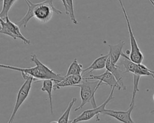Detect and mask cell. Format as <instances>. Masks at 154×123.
I'll return each mask as SVG.
<instances>
[{
	"mask_svg": "<svg viewBox=\"0 0 154 123\" xmlns=\"http://www.w3.org/2000/svg\"><path fill=\"white\" fill-rule=\"evenodd\" d=\"M83 69L82 65L78 63L76 58H74L73 62L70 65L65 76L71 75H82Z\"/></svg>",
	"mask_w": 154,
	"mask_h": 123,
	"instance_id": "16",
	"label": "cell"
},
{
	"mask_svg": "<svg viewBox=\"0 0 154 123\" xmlns=\"http://www.w3.org/2000/svg\"><path fill=\"white\" fill-rule=\"evenodd\" d=\"M54 82L52 80H45L43 81V84L41 87V90L43 92H46L48 95V98L50 103V109L51 113L53 115V104H52V92L54 90Z\"/></svg>",
	"mask_w": 154,
	"mask_h": 123,
	"instance_id": "15",
	"label": "cell"
},
{
	"mask_svg": "<svg viewBox=\"0 0 154 123\" xmlns=\"http://www.w3.org/2000/svg\"><path fill=\"white\" fill-rule=\"evenodd\" d=\"M116 89L115 87H113L111 88L110 93L108 98L106 99V100L99 106H97L96 107L93 108L91 109H88L87 110L84 111L82 113H81L79 116L74 118L72 121L73 123H78L79 122L82 121H87L90 120L94 117H96V121H99V115L100 113H102L105 110H106L105 107L108 103L112 99H114V89Z\"/></svg>",
	"mask_w": 154,
	"mask_h": 123,
	"instance_id": "6",
	"label": "cell"
},
{
	"mask_svg": "<svg viewBox=\"0 0 154 123\" xmlns=\"http://www.w3.org/2000/svg\"><path fill=\"white\" fill-rule=\"evenodd\" d=\"M21 75L23 78L25 80V81L18 91L13 110L7 123H13L19 107L26 99L29 94L32 82H34V78L30 75L24 72H21Z\"/></svg>",
	"mask_w": 154,
	"mask_h": 123,
	"instance_id": "4",
	"label": "cell"
},
{
	"mask_svg": "<svg viewBox=\"0 0 154 123\" xmlns=\"http://www.w3.org/2000/svg\"><path fill=\"white\" fill-rule=\"evenodd\" d=\"M120 7L122 8L123 15L125 18V20L127 24V27H128V30L129 32V39H130V45H131V52L129 54V58L130 59L138 64L141 63L143 59H144V55L141 51L138 45V43L136 40V39L134 35L132 29L131 25V22L129 19V17L128 16V14L126 13V11L125 10V8L124 7L123 3L122 0H118Z\"/></svg>",
	"mask_w": 154,
	"mask_h": 123,
	"instance_id": "5",
	"label": "cell"
},
{
	"mask_svg": "<svg viewBox=\"0 0 154 123\" xmlns=\"http://www.w3.org/2000/svg\"><path fill=\"white\" fill-rule=\"evenodd\" d=\"M132 75H133V77H134V81H133L134 85H133V90H132V95L131 101H135L137 93L139 91L138 84H139V81H140L141 76L135 75V74H132Z\"/></svg>",
	"mask_w": 154,
	"mask_h": 123,
	"instance_id": "20",
	"label": "cell"
},
{
	"mask_svg": "<svg viewBox=\"0 0 154 123\" xmlns=\"http://www.w3.org/2000/svg\"><path fill=\"white\" fill-rule=\"evenodd\" d=\"M84 79L87 80H98L102 82V83L103 84L108 85L111 87V88L115 87L116 88H117L119 90L122 89L121 86L118 83L117 81L116 80L114 76L108 70H106L103 74L100 75H93L90 74V75L88 77L84 78Z\"/></svg>",
	"mask_w": 154,
	"mask_h": 123,
	"instance_id": "10",
	"label": "cell"
},
{
	"mask_svg": "<svg viewBox=\"0 0 154 123\" xmlns=\"http://www.w3.org/2000/svg\"><path fill=\"white\" fill-rule=\"evenodd\" d=\"M109 58V54L102 55L98 58H96L93 63L87 68L83 69L82 74L87 72L88 74H90L93 71L96 70H100L105 68L106 67V62Z\"/></svg>",
	"mask_w": 154,
	"mask_h": 123,
	"instance_id": "13",
	"label": "cell"
},
{
	"mask_svg": "<svg viewBox=\"0 0 154 123\" xmlns=\"http://www.w3.org/2000/svg\"><path fill=\"white\" fill-rule=\"evenodd\" d=\"M106 69L109 71L116 78L119 85L121 86L123 90H126V86L123 81V72L120 66L117 64H114L111 62L109 58H108L106 64Z\"/></svg>",
	"mask_w": 154,
	"mask_h": 123,
	"instance_id": "12",
	"label": "cell"
},
{
	"mask_svg": "<svg viewBox=\"0 0 154 123\" xmlns=\"http://www.w3.org/2000/svg\"><path fill=\"white\" fill-rule=\"evenodd\" d=\"M31 60L35 63V66L28 68H23L8 65L1 64L0 67L29 74L34 78V83L43 81L45 80H52L55 83L60 82L64 78V77L62 76L60 74L55 72L53 70L49 68L41 62L35 54H32L31 55Z\"/></svg>",
	"mask_w": 154,
	"mask_h": 123,
	"instance_id": "2",
	"label": "cell"
},
{
	"mask_svg": "<svg viewBox=\"0 0 154 123\" xmlns=\"http://www.w3.org/2000/svg\"><path fill=\"white\" fill-rule=\"evenodd\" d=\"M149 1L151 2V4H152V5H153V7H154V2H153L152 0H149Z\"/></svg>",
	"mask_w": 154,
	"mask_h": 123,
	"instance_id": "22",
	"label": "cell"
},
{
	"mask_svg": "<svg viewBox=\"0 0 154 123\" xmlns=\"http://www.w3.org/2000/svg\"><path fill=\"white\" fill-rule=\"evenodd\" d=\"M0 23L1 27L0 33L1 34L7 35L13 38L14 40L19 39L26 45L31 44V41L26 39L21 33L19 29L20 27L18 26V25L12 22L10 20L8 16L4 19L0 18Z\"/></svg>",
	"mask_w": 154,
	"mask_h": 123,
	"instance_id": "7",
	"label": "cell"
},
{
	"mask_svg": "<svg viewBox=\"0 0 154 123\" xmlns=\"http://www.w3.org/2000/svg\"><path fill=\"white\" fill-rule=\"evenodd\" d=\"M53 1L45 0L38 3H32L29 0L26 1L28 7V11L25 15L18 22V26L26 28L28 22L32 17H35L40 22L45 24L51 20L54 13L58 14H61V11L54 7Z\"/></svg>",
	"mask_w": 154,
	"mask_h": 123,
	"instance_id": "1",
	"label": "cell"
},
{
	"mask_svg": "<svg viewBox=\"0 0 154 123\" xmlns=\"http://www.w3.org/2000/svg\"><path fill=\"white\" fill-rule=\"evenodd\" d=\"M150 113L151 114H153V115H154V110H152L151 112H150Z\"/></svg>",
	"mask_w": 154,
	"mask_h": 123,
	"instance_id": "25",
	"label": "cell"
},
{
	"mask_svg": "<svg viewBox=\"0 0 154 123\" xmlns=\"http://www.w3.org/2000/svg\"><path fill=\"white\" fill-rule=\"evenodd\" d=\"M76 98L74 97L72 99L70 102H69L67 107L66 108L64 112L63 113V115L60 116L59 119L58 120V123H68L69 121V116L70 113V111L72 110V107L73 106L75 102L76 101Z\"/></svg>",
	"mask_w": 154,
	"mask_h": 123,
	"instance_id": "17",
	"label": "cell"
},
{
	"mask_svg": "<svg viewBox=\"0 0 154 123\" xmlns=\"http://www.w3.org/2000/svg\"><path fill=\"white\" fill-rule=\"evenodd\" d=\"M102 84H103L100 81H91V80L84 79L83 77L82 81L78 86V87H80L81 102L78 107L75 109V111H78L81 109L88 102H90L93 108L97 107L94 95L98 88Z\"/></svg>",
	"mask_w": 154,
	"mask_h": 123,
	"instance_id": "3",
	"label": "cell"
},
{
	"mask_svg": "<svg viewBox=\"0 0 154 123\" xmlns=\"http://www.w3.org/2000/svg\"><path fill=\"white\" fill-rule=\"evenodd\" d=\"M134 106L135 101H131L129 109L126 111H118L106 109L102 114L109 116L122 123H135L131 118V113L134 110Z\"/></svg>",
	"mask_w": 154,
	"mask_h": 123,
	"instance_id": "9",
	"label": "cell"
},
{
	"mask_svg": "<svg viewBox=\"0 0 154 123\" xmlns=\"http://www.w3.org/2000/svg\"><path fill=\"white\" fill-rule=\"evenodd\" d=\"M125 45V41L120 40L117 44L116 45H108L109 51V58L111 62L114 64H117L120 57L122 56V49Z\"/></svg>",
	"mask_w": 154,
	"mask_h": 123,
	"instance_id": "14",
	"label": "cell"
},
{
	"mask_svg": "<svg viewBox=\"0 0 154 123\" xmlns=\"http://www.w3.org/2000/svg\"><path fill=\"white\" fill-rule=\"evenodd\" d=\"M122 57L123 60L122 65L125 69V72H129L132 74H135L140 76H152L153 74L150 72V69L147 68L145 65L140 63H136L132 62L129 57L122 52Z\"/></svg>",
	"mask_w": 154,
	"mask_h": 123,
	"instance_id": "8",
	"label": "cell"
},
{
	"mask_svg": "<svg viewBox=\"0 0 154 123\" xmlns=\"http://www.w3.org/2000/svg\"><path fill=\"white\" fill-rule=\"evenodd\" d=\"M152 1H153V2H154V0H152Z\"/></svg>",
	"mask_w": 154,
	"mask_h": 123,
	"instance_id": "29",
	"label": "cell"
},
{
	"mask_svg": "<svg viewBox=\"0 0 154 123\" xmlns=\"http://www.w3.org/2000/svg\"><path fill=\"white\" fill-rule=\"evenodd\" d=\"M17 0H2V7L0 13V18L4 19L8 16V12Z\"/></svg>",
	"mask_w": 154,
	"mask_h": 123,
	"instance_id": "18",
	"label": "cell"
},
{
	"mask_svg": "<svg viewBox=\"0 0 154 123\" xmlns=\"http://www.w3.org/2000/svg\"><path fill=\"white\" fill-rule=\"evenodd\" d=\"M150 72H151L154 75V71H152V70H150Z\"/></svg>",
	"mask_w": 154,
	"mask_h": 123,
	"instance_id": "27",
	"label": "cell"
},
{
	"mask_svg": "<svg viewBox=\"0 0 154 123\" xmlns=\"http://www.w3.org/2000/svg\"><path fill=\"white\" fill-rule=\"evenodd\" d=\"M62 1V3H63V5L65 8V11H66V14H69V10H68V8H67V5L66 4V0H61Z\"/></svg>",
	"mask_w": 154,
	"mask_h": 123,
	"instance_id": "21",
	"label": "cell"
},
{
	"mask_svg": "<svg viewBox=\"0 0 154 123\" xmlns=\"http://www.w3.org/2000/svg\"><path fill=\"white\" fill-rule=\"evenodd\" d=\"M66 4L67 5V8H68V10H69V15L70 16V18L74 24L77 25L78 24V21L75 17V15L73 0H66Z\"/></svg>",
	"mask_w": 154,
	"mask_h": 123,
	"instance_id": "19",
	"label": "cell"
},
{
	"mask_svg": "<svg viewBox=\"0 0 154 123\" xmlns=\"http://www.w3.org/2000/svg\"><path fill=\"white\" fill-rule=\"evenodd\" d=\"M68 123H73V121H72V120H70V121H69L68 122Z\"/></svg>",
	"mask_w": 154,
	"mask_h": 123,
	"instance_id": "26",
	"label": "cell"
},
{
	"mask_svg": "<svg viewBox=\"0 0 154 123\" xmlns=\"http://www.w3.org/2000/svg\"><path fill=\"white\" fill-rule=\"evenodd\" d=\"M50 123H58V121H51Z\"/></svg>",
	"mask_w": 154,
	"mask_h": 123,
	"instance_id": "23",
	"label": "cell"
},
{
	"mask_svg": "<svg viewBox=\"0 0 154 123\" xmlns=\"http://www.w3.org/2000/svg\"><path fill=\"white\" fill-rule=\"evenodd\" d=\"M25 1H29V0H25Z\"/></svg>",
	"mask_w": 154,
	"mask_h": 123,
	"instance_id": "28",
	"label": "cell"
},
{
	"mask_svg": "<svg viewBox=\"0 0 154 123\" xmlns=\"http://www.w3.org/2000/svg\"><path fill=\"white\" fill-rule=\"evenodd\" d=\"M152 77L153 78V80H154V75L153 74V75L152 76ZM153 100H154V93H153Z\"/></svg>",
	"mask_w": 154,
	"mask_h": 123,
	"instance_id": "24",
	"label": "cell"
},
{
	"mask_svg": "<svg viewBox=\"0 0 154 123\" xmlns=\"http://www.w3.org/2000/svg\"><path fill=\"white\" fill-rule=\"evenodd\" d=\"M83 80L82 75H71L69 76H64V78L60 82H54V90L59 89L61 87H68V86H76L81 83Z\"/></svg>",
	"mask_w": 154,
	"mask_h": 123,
	"instance_id": "11",
	"label": "cell"
}]
</instances>
